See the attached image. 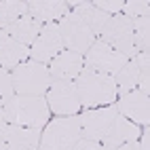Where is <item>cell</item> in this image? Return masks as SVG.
Returning a JSON list of instances; mask_svg holds the SVG:
<instances>
[{"mask_svg":"<svg viewBox=\"0 0 150 150\" xmlns=\"http://www.w3.org/2000/svg\"><path fill=\"white\" fill-rule=\"evenodd\" d=\"M99 40L110 45L114 51H118L127 59H133L139 53L133 40V19H129L123 13L112 15L108 19V23L104 25L102 34H99Z\"/></svg>","mask_w":150,"mask_h":150,"instance_id":"5","label":"cell"},{"mask_svg":"<svg viewBox=\"0 0 150 150\" xmlns=\"http://www.w3.org/2000/svg\"><path fill=\"white\" fill-rule=\"evenodd\" d=\"M42 25L45 23H40L36 17H32V15H23V17H19L15 23H11L8 28H4V32L11 36V38H15L17 42H21L23 47H32L34 42H36V38H38V34L42 32Z\"/></svg>","mask_w":150,"mask_h":150,"instance_id":"17","label":"cell"},{"mask_svg":"<svg viewBox=\"0 0 150 150\" xmlns=\"http://www.w3.org/2000/svg\"><path fill=\"white\" fill-rule=\"evenodd\" d=\"M72 13L81 19V21H85V25L91 30L95 36L102 34L104 25L108 23V19H110V15L104 13V11H99L97 6H93V2H76Z\"/></svg>","mask_w":150,"mask_h":150,"instance_id":"19","label":"cell"},{"mask_svg":"<svg viewBox=\"0 0 150 150\" xmlns=\"http://www.w3.org/2000/svg\"><path fill=\"white\" fill-rule=\"evenodd\" d=\"M148 142H150V133H148V129H146V131H142V133H139V137H137L139 150H150V148H148Z\"/></svg>","mask_w":150,"mask_h":150,"instance_id":"26","label":"cell"},{"mask_svg":"<svg viewBox=\"0 0 150 150\" xmlns=\"http://www.w3.org/2000/svg\"><path fill=\"white\" fill-rule=\"evenodd\" d=\"M70 2L64 0H30L28 15L36 17L40 23H57L64 15H68Z\"/></svg>","mask_w":150,"mask_h":150,"instance_id":"15","label":"cell"},{"mask_svg":"<svg viewBox=\"0 0 150 150\" xmlns=\"http://www.w3.org/2000/svg\"><path fill=\"white\" fill-rule=\"evenodd\" d=\"M45 99L49 104V110L59 116H72L81 110L74 81H53L49 91L45 93Z\"/></svg>","mask_w":150,"mask_h":150,"instance_id":"8","label":"cell"},{"mask_svg":"<svg viewBox=\"0 0 150 150\" xmlns=\"http://www.w3.org/2000/svg\"><path fill=\"white\" fill-rule=\"evenodd\" d=\"M139 133H142V131H139V127L135 123L127 121V118L121 116V114H116L112 125L108 127L104 139H102V146H104V150H112V148L121 146V144H127V142H131V139H137Z\"/></svg>","mask_w":150,"mask_h":150,"instance_id":"14","label":"cell"},{"mask_svg":"<svg viewBox=\"0 0 150 150\" xmlns=\"http://www.w3.org/2000/svg\"><path fill=\"white\" fill-rule=\"evenodd\" d=\"M62 51H64V42L57 23H45L36 42L30 47V57L40 64H51Z\"/></svg>","mask_w":150,"mask_h":150,"instance_id":"10","label":"cell"},{"mask_svg":"<svg viewBox=\"0 0 150 150\" xmlns=\"http://www.w3.org/2000/svg\"><path fill=\"white\" fill-rule=\"evenodd\" d=\"M112 150H139V144H137V139H131V142H127V144H121V146H116Z\"/></svg>","mask_w":150,"mask_h":150,"instance_id":"27","label":"cell"},{"mask_svg":"<svg viewBox=\"0 0 150 150\" xmlns=\"http://www.w3.org/2000/svg\"><path fill=\"white\" fill-rule=\"evenodd\" d=\"M83 68H85V57L64 49L51 62L49 72H51V81H76Z\"/></svg>","mask_w":150,"mask_h":150,"instance_id":"13","label":"cell"},{"mask_svg":"<svg viewBox=\"0 0 150 150\" xmlns=\"http://www.w3.org/2000/svg\"><path fill=\"white\" fill-rule=\"evenodd\" d=\"M127 62H129L127 57H123L118 51H114L110 45H106L104 40H99V38H95L91 49L85 53V68L102 72V74H108V76H116Z\"/></svg>","mask_w":150,"mask_h":150,"instance_id":"7","label":"cell"},{"mask_svg":"<svg viewBox=\"0 0 150 150\" xmlns=\"http://www.w3.org/2000/svg\"><path fill=\"white\" fill-rule=\"evenodd\" d=\"M72 150H104V146H102V142H93V139H85V137H81V139L74 144Z\"/></svg>","mask_w":150,"mask_h":150,"instance_id":"25","label":"cell"},{"mask_svg":"<svg viewBox=\"0 0 150 150\" xmlns=\"http://www.w3.org/2000/svg\"><path fill=\"white\" fill-rule=\"evenodd\" d=\"M40 133H42V129L19 127V125H11V123L0 121V142H6L11 146L21 148V150H38Z\"/></svg>","mask_w":150,"mask_h":150,"instance_id":"12","label":"cell"},{"mask_svg":"<svg viewBox=\"0 0 150 150\" xmlns=\"http://www.w3.org/2000/svg\"><path fill=\"white\" fill-rule=\"evenodd\" d=\"M15 95V89H13V78L8 70L0 68V108H2L8 99Z\"/></svg>","mask_w":150,"mask_h":150,"instance_id":"23","label":"cell"},{"mask_svg":"<svg viewBox=\"0 0 150 150\" xmlns=\"http://www.w3.org/2000/svg\"><path fill=\"white\" fill-rule=\"evenodd\" d=\"M74 85H76V91H78V102L85 108L110 106L118 97L114 76L95 72V70H89V68L81 70V74L76 76Z\"/></svg>","mask_w":150,"mask_h":150,"instance_id":"2","label":"cell"},{"mask_svg":"<svg viewBox=\"0 0 150 150\" xmlns=\"http://www.w3.org/2000/svg\"><path fill=\"white\" fill-rule=\"evenodd\" d=\"M30 57V49L11 38L4 30H0V68L15 70L19 64H23Z\"/></svg>","mask_w":150,"mask_h":150,"instance_id":"16","label":"cell"},{"mask_svg":"<svg viewBox=\"0 0 150 150\" xmlns=\"http://www.w3.org/2000/svg\"><path fill=\"white\" fill-rule=\"evenodd\" d=\"M57 28H59V34H62V42H64L66 51H72V53H78L85 57V53L95 42V34L72 11H68V15L59 19Z\"/></svg>","mask_w":150,"mask_h":150,"instance_id":"6","label":"cell"},{"mask_svg":"<svg viewBox=\"0 0 150 150\" xmlns=\"http://www.w3.org/2000/svg\"><path fill=\"white\" fill-rule=\"evenodd\" d=\"M150 11V2L148 0H129L123 4V15L129 19H137V17H148Z\"/></svg>","mask_w":150,"mask_h":150,"instance_id":"22","label":"cell"},{"mask_svg":"<svg viewBox=\"0 0 150 150\" xmlns=\"http://www.w3.org/2000/svg\"><path fill=\"white\" fill-rule=\"evenodd\" d=\"M28 13V2L23 0H0V30L15 23Z\"/></svg>","mask_w":150,"mask_h":150,"instance_id":"20","label":"cell"},{"mask_svg":"<svg viewBox=\"0 0 150 150\" xmlns=\"http://www.w3.org/2000/svg\"><path fill=\"white\" fill-rule=\"evenodd\" d=\"M123 4H125L123 0H95V2H93V6H97L99 11L108 13L110 17L123 13Z\"/></svg>","mask_w":150,"mask_h":150,"instance_id":"24","label":"cell"},{"mask_svg":"<svg viewBox=\"0 0 150 150\" xmlns=\"http://www.w3.org/2000/svg\"><path fill=\"white\" fill-rule=\"evenodd\" d=\"M139 76H142V57L137 53L133 59H129V62L123 66V70L114 76L116 93L123 95V93H129V91H133V89H137Z\"/></svg>","mask_w":150,"mask_h":150,"instance_id":"18","label":"cell"},{"mask_svg":"<svg viewBox=\"0 0 150 150\" xmlns=\"http://www.w3.org/2000/svg\"><path fill=\"white\" fill-rule=\"evenodd\" d=\"M0 150H21V148L11 146V144H6V142H0Z\"/></svg>","mask_w":150,"mask_h":150,"instance_id":"28","label":"cell"},{"mask_svg":"<svg viewBox=\"0 0 150 150\" xmlns=\"http://www.w3.org/2000/svg\"><path fill=\"white\" fill-rule=\"evenodd\" d=\"M81 139V116H59L47 123V129L40 133L38 150H72Z\"/></svg>","mask_w":150,"mask_h":150,"instance_id":"3","label":"cell"},{"mask_svg":"<svg viewBox=\"0 0 150 150\" xmlns=\"http://www.w3.org/2000/svg\"><path fill=\"white\" fill-rule=\"evenodd\" d=\"M11 78L17 95H45L53 83L49 66L34 62V59L19 64L11 72Z\"/></svg>","mask_w":150,"mask_h":150,"instance_id":"4","label":"cell"},{"mask_svg":"<svg viewBox=\"0 0 150 150\" xmlns=\"http://www.w3.org/2000/svg\"><path fill=\"white\" fill-rule=\"evenodd\" d=\"M49 104L45 95H13L8 102L0 108V121L19 125V127H32L42 129L49 123Z\"/></svg>","mask_w":150,"mask_h":150,"instance_id":"1","label":"cell"},{"mask_svg":"<svg viewBox=\"0 0 150 150\" xmlns=\"http://www.w3.org/2000/svg\"><path fill=\"white\" fill-rule=\"evenodd\" d=\"M133 40L137 51H148L150 47V17H137L133 19Z\"/></svg>","mask_w":150,"mask_h":150,"instance_id":"21","label":"cell"},{"mask_svg":"<svg viewBox=\"0 0 150 150\" xmlns=\"http://www.w3.org/2000/svg\"><path fill=\"white\" fill-rule=\"evenodd\" d=\"M118 110L114 104H110L106 108H97V110H87L85 114H81V137L102 142Z\"/></svg>","mask_w":150,"mask_h":150,"instance_id":"9","label":"cell"},{"mask_svg":"<svg viewBox=\"0 0 150 150\" xmlns=\"http://www.w3.org/2000/svg\"><path fill=\"white\" fill-rule=\"evenodd\" d=\"M116 110L121 116H125L127 121H131L135 125L150 123V99L146 93L137 91V89H133L129 93H123L121 99H118Z\"/></svg>","mask_w":150,"mask_h":150,"instance_id":"11","label":"cell"}]
</instances>
